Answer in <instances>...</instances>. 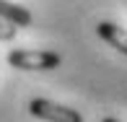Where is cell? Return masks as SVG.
<instances>
[{"instance_id":"obj_1","label":"cell","mask_w":127,"mask_h":122,"mask_svg":"<svg viewBox=\"0 0 127 122\" xmlns=\"http://www.w3.org/2000/svg\"><path fill=\"white\" fill-rule=\"evenodd\" d=\"M8 62L18 70H55L57 65L62 62V57L57 52H47V49H13L8 55Z\"/></svg>"},{"instance_id":"obj_2","label":"cell","mask_w":127,"mask_h":122,"mask_svg":"<svg viewBox=\"0 0 127 122\" xmlns=\"http://www.w3.org/2000/svg\"><path fill=\"white\" fill-rule=\"evenodd\" d=\"M29 112L39 120H52V122H80L83 120V114L75 112L73 107H62V104H55L49 99H31Z\"/></svg>"},{"instance_id":"obj_3","label":"cell","mask_w":127,"mask_h":122,"mask_svg":"<svg viewBox=\"0 0 127 122\" xmlns=\"http://www.w3.org/2000/svg\"><path fill=\"white\" fill-rule=\"evenodd\" d=\"M96 34H99L104 42H109L117 52L127 55V31L125 29H119L117 24H109V21H101V24L96 26Z\"/></svg>"},{"instance_id":"obj_4","label":"cell","mask_w":127,"mask_h":122,"mask_svg":"<svg viewBox=\"0 0 127 122\" xmlns=\"http://www.w3.org/2000/svg\"><path fill=\"white\" fill-rule=\"evenodd\" d=\"M0 18L13 24V26H29L31 24L29 8H24V5H18V3H10V0H0Z\"/></svg>"},{"instance_id":"obj_5","label":"cell","mask_w":127,"mask_h":122,"mask_svg":"<svg viewBox=\"0 0 127 122\" xmlns=\"http://www.w3.org/2000/svg\"><path fill=\"white\" fill-rule=\"evenodd\" d=\"M10 39H16V26L0 18V42H10Z\"/></svg>"}]
</instances>
